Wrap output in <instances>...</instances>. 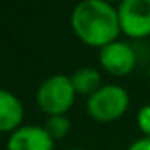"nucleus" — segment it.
<instances>
[{
  "instance_id": "f03ea898",
  "label": "nucleus",
  "mask_w": 150,
  "mask_h": 150,
  "mask_svg": "<svg viewBox=\"0 0 150 150\" xmlns=\"http://www.w3.org/2000/svg\"><path fill=\"white\" fill-rule=\"evenodd\" d=\"M75 98V89L70 77L67 75H52L42 82L37 93V101L42 112L49 115H63Z\"/></svg>"
},
{
  "instance_id": "4468645a",
  "label": "nucleus",
  "mask_w": 150,
  "mask_h": 150,
  "mask_svg": "<svg viewBox=\"0 0 150 150\" xmlns=\"http://www.w3.org/2000/svg\"><path fill=\"white\" fill-rule=\"evenodd\" d=\"M149 75H150V68H149Z\"/></svg>"
},
{
  "instance_id": "9d476101",
  "label": "nucleus",
  "mask_w": 150,
  "mask_h": 150,
  "mask_svg": "<svg viewBox=\"0 0 150 150\" xmlns=\"http://www.w3.org/2000/svg\"><path fill=\"white\" fill-rule=\"evenodd\" d=\"M138 126L145 133V136H150V107H143L138 113Z\"/></svg>"
},
{
  "instance_id": "6e6552de",
  "label": "nucleus",
  "mask_w": 150,
  "mask_h": 150,
  "mask_svg": "<svg viewBox=\"0 0 150 150\" xmlns=\"http://www.w3.org/2000/svg\"><path fill=\"white\" fill-rule=\"evenodd\" d=\"M72 84H74L75 93L84 94V96H91L100 89L101 84V75L96 72L94 68H80L72 74L70 77Z\"/></svg>"
},
{
  "instance_id": "0eeeda50",
  "label": "nucleus",
  "mask_w": 150,
  "mask_h": 150,
  "mask_svg": "<svg viewBox=\"0 0 150 150\" xmlns=\"http://www.w3.org/2000/svg\"><path fill=\"white\" fill-rule=\"evenodd\" d=\"M23 120V105L9 91L0 89V131H16Z\"/></svg>"
},
{
  "instance_id": "423d86ee",
  "label": "nucleus",
  "mask_w": 150,
  "mask_h": 150,
  "mask_svg": "<svg viewBox=\"0 0 150 150\" xmlns=\"http://www.w3.org/2000/svg\"><path fill=\"white\" fill-rule=\"evenodd\" d=\"M52 147L54 140L38 126L18 127L7 142V150H52Z\"/></svg>"
},
{
  "instance_id": "ddd939ff",
  "label": "nucleus",
  "mask_w": 150,
  "mask_h": 150,
  "mask_svg": "<svg viewBox=\"0 0 150 150\" xmlns=\"http://www.w3.org/2000/svg\"><path fill=\"white\" fill-rule=\"evenodd\" d=\"M74 150H80V149H74Z\"/></svg>"
},
{
  "instance_id": "9b49d317",
  "label": "nucleus",
  "mask_w": 150,
  "mask_h": 150,
  "mask_svg": "<svg viewBox=\"0 0 150 150\" xmlns=\"http://www.w3.org/2000/svg\"><path fill=\"white\" fill-rule=\"evenodd\" d=\"M127 150H150V136H143L136 140Z\"/></svg>"
},
{
  "instance_id": "39448f33",
  "label": "nucleus",
  "mask_w": 150,
  "mask_h": 150,
  "mask_svg": "<svg viewBox=\"0 0 150 150\" xmlns=\"http://www.w3.org/2000/svg\"><path fill=\"white\" fill-rule=\"evenodd\" d=\"M134 61H136L134 52L131 45H127L126 42L115 40L100 49V63L112 75L120 77V75L129 74L134 68Z\"/></svg>"
},
{
  "instance_id": "f257e3e1",
  "label": "nucleus",
  "mask_w": 150,
  "mask_h": 150,
  "mask_svg": "<svg viewBox=\"0 0 150 150\" xmlns=\"http://www.w3.org/2000/svg\"><path fill=\"white\" fill-rule=\"evenodd\" d=\"M72 28L87 45L105 47L120 33L119 12L108 2L82 0L72 12Z\"/></svg>"
},
{
  "instance_id": "20e7f679",
  "label": "nucleus",
  "mask_w": 150,
  "mask_h": 150,
  "mask_svg": "<svg viewBox=\"0 0 150 150\" xmlns=\"http://www.w3.org/2000/svg\"><path fill=\"white\" fill-rule=\"evenodd\" d=\"M120 32L131 38L150 35V0H122L119 5Z\"/></svg>"
},
{
  "instance_id": "1a4fd4ad",
  "label": "nucleus",
  "mask_w": 150,
  "mask_h": 150,
  "mask_svg": "<svg viewBox=\"0 0 150 150\" xmlns=\"http://www.w3.org/2000/svg\"><path fill=\"white\" fill-rule=\"evenodd\" d=\"M44 129L47 131V134L52 138V140H61L68 134L70 131V120L65 117V115H51L45 124H44Z\"/></svg>"
},
{
  "instance_id": "7ed1b4c3",
  "label": "nucleus",
  "mask_w": 150,
  "mask_h": 150,
  "mask_svg": "<svg viewBox=\"0 0 150 150\" xmlns=\"http://www.w3.org/2000/svg\"><path fill=\"white\" fill-rule=\"evenodd\" d=\"M129 96L120 86H103L89 96L87 113L98 122H112L127 110Z\"/></svg>"
},
{
  "instance_id": "f8f14e48",
  "label": "nucleus",
  "mask_w": 150,
  "mask_h": 150,
  "mask_svg": "<svg viewBox=\"0 0 150 150\" xmlns=\"http://www.w3.org/2000/svg\"><path fill=\"white\" fill-rule=\"evenodd\" d=\"M103 2H115V0H103Z\"/></svg>"
}]
</instances>
